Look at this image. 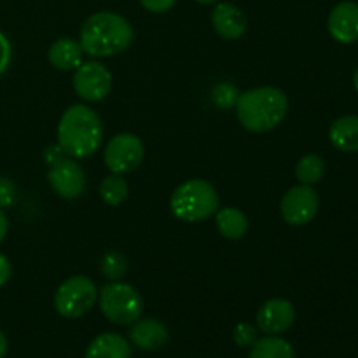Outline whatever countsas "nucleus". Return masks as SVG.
Masks as SVG:
<instances>
[{
    "instance_id": "f257e3e1",
    "label": "nucleus",
    "mask_w": 358,
    "mask_h": 358,
    "mask_svg": "<svg viewBox=\"0 0 358 358\" xmlns=\"http://www.w3.org/2000/svg\"><path fill=\"white\" fill-rule=\"evenodd\" d=\"M135 31L124 16L112 10L91 14L80 27L79 42L91 58H110L131 45Z\"/></svg>"
},
{
    "instance_id": "f03ea898",
    "label": "nucleus",
    "mask_w": 358,
    "mask_h": 358,
    "mask_svg": "<svg viewBox=\"0 0 358 358\" xmlns=\"http://www.w3.org/2000/svg\"><path fill=\"white\" fill-rule=\"evenodd\" d=\"M103 142V124L94 108L77 103L66 108L58 122V147L73 159L91 157Z\"/></svg>"
},
{
    "instance_id": "7ed1b4c3",
    "label": "nucleus",
    "mask_w": 358,
    "mask_h": 358,
    "mask_svg": "<svg viewBox=\"0 0 358 358\" xmlns=\"http://www.w3.org/2000/svg\"><path fill=\"white\" fill-rule=\"evenodd\" d=\"M289 96L275 86L248 90L236 98V117L252 133H268L285 119Z\"/></svg>"
},
{
    "instance_id": "20e7f679",
    "label": "nucleus",
    "mask_w": 358,
    "mask_h": 358,
    "mask_svg": "<svg viewBox=\"0 0 358 358\" xmlns=\"http://www.w3.org/2000/svg\"><path fill=\"white\" fill-rule=\"evenodd\" d=\"M170 208L182 222H201L220 208L219 192L203 178H189L171 192Z\"/></svg>"
},
{
    "instance_id": "39448f33",
    "label": "nucleus",
    "mask_w": 358,
    "mask_h": 358,
    "mask_svg": "<svg viewBox=\"0 0 358 358\" xmlns=\"http://www.w3.org/2000/svg\"><path fill=\"white\" fill-rule=\"evenodd\" d=\"M98 306L112 324L131 325L142 317L143 301L135 287L121 280H112L98 290Z\"/></svg>"
},
{
    "instance_id": "423d86ee",
    "label": "nucleus",
    "mask_w": 358,
    "mask_h": 358,
    "mask_svg": "<svg viewBox=\"0 0 358 358\" xmlns=\"http://www.w3.org/2000/svg\"><path fill=\"white\" fill-rule=\"evenodd\" d=\"M98 301V289L86 275H73L56 289L55 310L63 318H80L93 310Z\"/></svg>"
},
{
    "instance_id": "0eeeda50",
    "label": "nucleus",
    "mask_w": 358,
    "mask_h": 358,
    "mask_svg": "<svg viewBox=\"0 0 358 358\" xmlns=\"http://www.w3.org/2000/svg\"><path fill=\"white\" fill-rule=\"evenodd\" d=\"M145 156L143 142L133 133H119L114 135L103 149L105 166L110 173L128 175L133 173L142 164Z\"/></svg>"
},
{
    "instance_id": "6e6552de",
    "label": "nucleus",
    "mask_w": 358,
    "mask_h": 358,
    "mask_svg": "<svg viewBox=\"0 0 358 358\" xmlns=\"http://www.w3.org/2000/svg\"><path fill=\"white\" fill-rule=\"evenodd\" d=\"M48 182L56 196L77 199L86 191V173L73 157L62 156L49 164Z\"/></svg>"
},
{
    "instance_id": "1a4fd4ad",
    "label": "nucleus",
    "mask_w": 358,
    "mask_h": 358,
    "mask_svg": "<svg viewBox=\"0 0 358 358\" xmlns=\"http://www.w3.org/2000/svg\"><path fill=\"white\" fill-rule=\"evenodd\" d=\"M73 91L86 101H101L112 90V73L103 63L86 62L73 70Z\"/></svg>"
},
{
    "instance_id": "9d476101",
    "label": "nucleus",
    "mask_w": 358,
    "mask_h": 358,
    "mask_svg": "<svg viewBox=\"0 0 358 358\" xmlns=\"http://www.w3.org/2000/svg\"><path fill=\"white\" fill-rule=\"evenodd\" d=\"M320 208L318 192L311 185H296L283 194L280 213L290 226H306L317 217Z\"/></svg>"
},
{
    "instance_id": "9b49d317",
    "label": "nucleus",
    "mask_w": 358,
    "mask_h": 358,
    "mask_svg": "<svg viewBox=\"0 0 358 358\" xmlns=\"http://www.w3.org/2000/svg\"><path fill=\"white\" fill-rule=\"evenodd\" d=\"M294 320H296V308L290 301L282 299V297L266 301L259 308L257 317H255L259 331L264 332L266 336H278L289 331Z\"/></svg>"
},
{
    "instance_id": "f8f14e48",
    "label": "nucleus",
    "mask_w": 358,
    "mask_h": 358,
    "mask_svg": "<svg viewBox=\"0 0 358 358\" xmlns=\"http://www.w3.org/2000/svg\"><path fill=\"white\" fill-rule=\"evenodd\" d=\"M331 37L339 44H353L358 41V3L339 2L331 10L327 20Z\"/></svg>"
},
{
    "instance_id": "ddd939ff",
    "label": "nucleus",
    "mask_w": 358,
    "mask_h": 358,
    "mask_svg": "<svg viewBox=\"0 0 358 358\" xmlns=\"http://www.w3.org/2000/svg\"><path fill=\"white\" fill-rule=\"evenodd\" d=\"M212 24L215 34L224 41H238L247 34L248 28L243 10L231 2H220L213 7Z\"/></svg>"
},
{
    "instance_id": "4468645a",
    "label": "nucleus",
    "mask_w": 358,
    "mask_h": 358,
    "mask_svg": "<svg viewBox=\"0 0 358 358\" xmlns=\"http://www.w3.org/2000/svg\"><path fill=\"white\" fill-rule=\"evenodd\" d=\"M129 341L142 352H156L168 341V327L157 318H138L129 329Z\"/></svg>"
},
{
    "instance_id": "2eb2a0df",
    "label": "nucleus",
    "mask_w": 358,
    "mask_h": 358,
    "mask_svg": "<svg viewBox=\"0 0 358 358\" xmlns=\"http://www.w3.org/2000/svg\"><path fill=\"white\" fill-rule=\"evenodd\" d=\"M83 45L79 41L70 37H62L56 42H52L48 51V59L56 70L62 72H70L76 70L83 63Z\"/></svg>"
},
{
    "instance_id": "dca6fc26",
    "label": "nucleus",
    "mask_w": 358,
    "mask_h": 358,
    "mask_svg": "<svg viewBox=\"0 0 358 358\" xmlns=\"http://www.w3.org/2000/svg\"><path fill=\"white\" fill-rule=\"evenodd\" d=\"M84 358H131V343L115 332H103L90 343Z\"/></svg>"
},
{
    "instance_id": "f3484780",
    "label": "nucleus",
    "mask_w": 358,
    "mask_h": 358,
    "mask_svg": "<svg viewBox=\"0 0 358 358\" xmlns=\"http://www.w3.org/2000/svg\"><path fill=\"white\" fill-rule=\"evenodd\" d=\"M329 140L343 152H358V115H343L329 128Z\"/></svg>"
},
{
    "instance_id": "a211bd4d",
    "label": "nucleus",
    "mask_w": 358,
    "mask_h": 358,
    "mask_svg": "<svg viewBox=\"0 0 358 358\" xmlns=\"http://www.w3.org/2000/svg\"><path fill=\"white\" fill-rule=\"evenodd\" d=\"M215 226L220 236L227 240H241L248 231V219L236 206H224L215 212Z\"/></svg>"
},
{
    "instance_id": "6ab92c4d",
    "label": "nucleus",
    "mask_w": 358,
    "mask_h": 358,
    "mask_svg": "<svg viewBox=\"0 0 358 358\" xmlns=\"http://www.w3.org/2000/svg\"><path fill=\"white\" fill-rule=\"evenodd\" d=\"M248 358H296L294 348L280 336H266L250 346Z\"/></svg>"
},
{
    "instance_id": "aec40b11",
    "label": "nucleus",
    "mask_w": 358,
    "mask_h": 358,
    "mask_svg": "<svg viewBox=\"0 0 358 358\" xmlns=\"http://www.w3.org/2000/svg\"><path fill=\"white\" fill-rule=\"evenodd\" d=\"M98 192H100V198L105 205L119 206L126 198H128L129 185L128 182H126L124 175L110 173L108 177H105L103 180H101Z\"/></svg>"
},
{
    "instance_id": "412c9836",
    "label": "nucleus",
    "mask_w": 358,
    "mask_h": 358,
    "mask_svg": "<svg viewBox=\"0 0 358 358\" xmlns=\"http://www.w3.org/2000/svg\"><path fill=\"white\" fill-rule=\"evenodd\" d=\"M324 175L325 163L317 154H306V156H303L297 161L296 178L299 180V184L311 185L313 187L315 184H318L324 178Z\"/></svg>"
},
{
    "instance_id": "4be33fe9",
    "label": "nucleus",
    "mask_w": 358,
    "mask_h": 358,
    "mask_svg": "<svg viewBox=\"0 0 358 358\" xmlns=\"http://www.w3.org/2000/svg\"><path fill=\"white\" fill-rule=\"evenodd\" d=\"M126 259L117 252H108L105 257L101 259V273L110 280H119L126 273Z\"/></svg>"
},
{
    "instance_id": "5701e85b",
    "label": "nucleus",
    "mask_w": 358,
    "mask_h": 358,
    "mask_svg": "<svg viewBox=\"0 0 358 358\" xmlns=\"http://www.w3.org/2000/svg\"><path fill=\"white\" fill-rule=\"evenodd\" d=\"M233 338L238 346H241V348H250V346L259 339L257 329H255L254 325L247 324V322H241V324H238L236 327H234Z\"/></svg>"
},
{
    "instance_id": "b1692460",
    "label": "nucleus",
    "mask_w": 358,
    "mask_h": 358,
    "mask_svg": "<svg viewBox=\"0 0 358 358\" xmlns=\"http://www.w3.org/2000/svg\"><path fill=\"white\" fill-rule=\"evenodd\" d=\"M16 201V185L9 177L0 175V210L13 208Z\"/></svg>"
},
{
    "instance_id": "393cba45",
    "label": "nucleus",
    "mask_w": 358,
    "mask_h": 358,
    "mask_svg": "<svg viewBox=\"0 0 358 358\" xmlns=\"http://www.w3.org/2000/svg\"><path fill=\"white\" fill-rule=\"evenodd\" d=\"M10 58H13V48L6 35L0 31V76L9 69Z\"/></svg>"
},
{
    "instance_id": "a878e982",
    "label": "nucleus",
    "mask_w": 358,
    "mask_h": 358,
    "mask_svg": "<svg viewBox=\"0 0 358 358\" xmlns=\"http://www.w3.org/2000/svg\"><path fill=\"white\" fill-rule=\"evenodd\" d=\"M140 3H142L143 9L149 10V13L163 14L168 13V10L177 3V0H140Z\"/></svg>"
},
{
    "instance_id": "bb28decb",
    "label": "nucleus",
    "mask_w": 358,
    "mask_h": 358,
    "mask_svg": "<svg viewBox=\"0 0 358 358\" xmlns=\"http://www.w3.org/2000/svg\"><path fill=\"white\" fill-rule=\"evenodd\" d=\"M10 275H13V266H10V261L7 259V255H3L0 252V287L6 285L9 282Z\"/></svg>"
},
{
    "instance_id": "cd10ccee",
    "label": "nucleus",
    "mask_w": 358,
    "mask_h": 358,
    "mask_svg": "<svg viewBox=\"0 0 358 358\" xmlns=\"http://www.w3.org/2000/svg\"><path fill=\"white\" fill-rule=\"evenodd\" d=\"M7 231H9V220H7V215L3 213V210H0V243L6 240Z\"/></svg>"
},
{
    "instance_id": "c85d7f7f",
    "label": "nucleus",
    "mask_w": 358,
    "mask_h": 358,
    "mask_svg": "<svg viewBox=\"0 0 358 358\" xmlns=\"http://www.w3.org/2000/svg\"><path fill=\"white\" fill-rule=\"evenodd\" d=\"M6 353H7V339L6 336H3V332L0 331V358L6 357Z\"/></svg>"
},
{
    "instance_id": "c756f323",
    "label": "nucleus",
    "mask_w": 358,
    "mask_h": 358,
    "mask_svg": "<svg viewBox=\"0 0 358 358\" xmlns=\"http://www.w3.org/2000/svg\"><path fill=\"white\" fill-rule=\"evenodd\" d=\"M353 86H355V90H357V93H358V66H357L355 73H353Z\"/></svg>"
},
{
    "instance_id": "7c9ffc66",
    "label": "nucleus",
    "mask_w": 358,
    "mask_h": 358,
    "mask_svg": "<svg viewBox=\"0 0 358 358\" xmlns=\"http://www.w3.org/2000/svg\"><path fill=\"white\" fill-rule=\"evenodd\" d=\"M196 2L198 3H215V2H219V0H196Z\"/></svg>"
}]
</instances>
